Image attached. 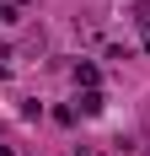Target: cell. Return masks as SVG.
Here are the masks:
<instances>
[{"label": "cell", "mask_w": 150, "mask_h": 156, "mask_svg": "<svg viewBox=\"0 0 150 156\" xmlns=\"http://www.w3.org/2000/svg\"><path fill=\"white\" fill-rule=\"evenodd\" d=\"M145 54H150V32H145Z\"/></svg>", "instance_id": "cell-5"}, {"label": "cell", "mask_w": 150, "mask_h": 156, "mask_svg": "<svg viewBox=\"0 0 150 156\" xmlns=\"http://www.w3.org/2000/svg\"><path fill=\"white\" fill-rule=\"evenodd\" d=\"M75 81H80V86H97V65L80 59V65H75Z\"/></svg>", "instance_id": "cell-2"}, {"label": "cell", "mask_w": 150, "mask_h": 156, "mask_svg": "<svg viewBox=\"0 0 150 156\" xmlns=\"http://www.w3.org/2000/svg\"><path fill=\"white\" fill-rule=\"evenodd\" d=\"M129 16H134L139 27H145V32H150V0H134V5H129Z\"/></svg>", "instance_id": "cell-3"}, {"label": "cell", "mask_w": 150, "mask_h": 156, "mask_svg": "<svg viewBox=\"0 0 150 156\" xmlns=\"http://www.w3.org/2000/svg\"><path fill=\"white\" fill-rule=\"evenodd\" d=\"M102 108H107V97L97 92V86H86V92H80V113H86V119H97Z\"/></svg>", "instance_id": "cell-1"}, {"label": "cell", "mask_w": 150, "mask_h": 156, "mask_svg": "<svg viewBox=\"0 0 150 156\" xmlns=\"http://www.w3.org/2000/svg\"><path fill=\"white\" fill-rule=\"evenodd\" d=\"M0 156H11V145H0Z\"/></svg>", "instance_id": "cell-4"}]
</instances>
